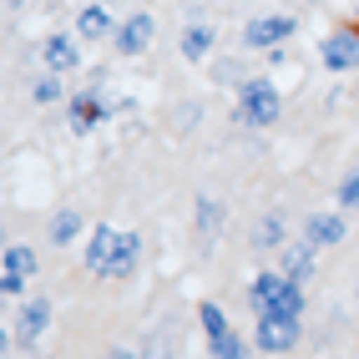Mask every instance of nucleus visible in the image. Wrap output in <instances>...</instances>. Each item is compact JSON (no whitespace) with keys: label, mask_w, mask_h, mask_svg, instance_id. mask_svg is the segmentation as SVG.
Here are the masks:
<instances>
[{"label":"nucleus","mask_w":359,"mask_h":359,"mask_svg":"<svg viewBox=\"0 0 359 359\" xmlns=\"http://www.w3.org/2000/svg\"><path fill=\"white\" fill-rule=\"evenodd\" d=\"M212 41H218L212 20H187V26H182V61H208Z\"/></svg>","instance_id":"obj_14"},{"label":"nucleus","mask_w":359,"mask_h":359,"mask_svg":"<svg viewBox=\"0 0 359 359\" xmlns=\"http://www.w3.org/2000/svg\"><path fill=\"white\" fill-rule=\"evenodd\" d=\"M334 198H339L344 212H359V167H354V172H344V182L334 187Z\"/></svg>","instance_id":"obj_23"},{"label":"nucleus","mask_w":359,"mask_h":359,"mask_svg":"<svg viewBox=\"0 0 359 359\" xmlns=\"http://www.w3.org/2000/svg\"><path fill=\"white\" fill-rule=\"evenodd\" d=\"M248 304H253V314L299 319L304 314V283H294L283 269H258L253 283H248Z\"/></svg>","instance_id":"obj_1"},{"label":"nucleus","mask_w":359,"mask_h":359,"mask_svg":"<svg viewBox=\"0 0 359 359\" xmlns=\"http://www.w3.org/2000/svg\"><path fill=\"white\" fill-rule=\"evenodd\" d=\"M283 61H289V41H283V46H273V51H269V66H283Z\"/></svg>","instance_id":"obj_27"},{"label":"nucleus","mask_w":359,"mask_h":359,"mask_svg":"<svg viewBox=\"0 0 359 359\" xmlns=\"http://www.w3.org/2000/svg\"><path fill=\"white\" fill-rule=\"evenodd\" d=\"M111 111H116V102H102L97 91H81V97H66V122H71V132L76 137H86L97 122H111Z\"/></svg>","instance_id":"obj_7"},{"label":"nucleus","mask_w":359,"mask_h":359,"mask_svg":"<svg viewBox=\"0 0 359 359\" xmlns=\"http://www.w3.org/2000/svg\"><path fill=\"white\" fill-rule=\"evenodd\" d=\"M157 41V20L147 15V11H137V15H127L122 26H116V36H111V46H116V56H142L147 46Z\"/></svg>","instance_id":"obj_8"},{"label":"nucleus","mask_w":359,"mask_h":359,"mask_svg":"<svg viewBox=\"0 0 359 359\" xmlns=\"http://www.w3.org/2000/svg\"><path fill=\"white\" fill-rule=\"evenodd\" d=\"M107 359H142V354H137V344H111Z\"/></svg>","instance_id":"obj_26"},{"label":"nucleus","mask_w":359,"mask_h":359,"mask_svg":"<svg viewBox=\"0 0 359 359\" xmlns=\"http://www.w3.org/2000/svg\"><path fill=\"white\" fill-rule=\"evenodd\" d=\"M294 31H299L294 15H253L243 26V46L248 51H273V46H283Z\"/></svg>","instance_id":"obj_4"},{"label":"nucleus","mask_w":359,"mask_h":359,"mask_svg":"<svg viewBox=\"0 0 359 359\" xmlns=\"http://www.w3.org/2000/svg\"><path fill=\"white\" fill-rule=\"evenodd\" d=\"M6 269H11V273H36V269H41V263H36V248H31V243H11V248H6Z\"/></svg>","instance_id":"obj_21"},{"label":"nucleus","mask_w":359,"mask_h":359,"mask_svg":"<svg viewBox=\"0 0 359 359\" xmlns=\"http://www.w3.org/2000/svg\"><path fill=\"white\" fill-rule=\"evenodd\" d=\"M116 243H122V228H111V223L91 228V238H86V273L107 278L111 273V258H116Z\"/></svg>","instance_id":"obj_9"},{"label":"nucleus","mask_w":359,"mask_h":359,"mask_svg":"<svg viewBox=\"0 0 359 359\" xmlns=\"http://www.w3.org/2000/svg\"><path fill=\"white\" fill-rule=\"evenodd\" d=\"M253 248H258V253H278V248H283V218H278V212L258 218V228H253Z\"/></svg>","instance_id":"obj_18"},{"label":"nucleus","mask_w":359,"mask_h":359,"mask_svg":"<svg viewBox=\"0 0 359 359\" xmlns=\"http://www.w3.org/2000/svg\"><path fill=\"white\" fill-rule=\"evenodd\" d=\"M41 61H46V71H56V76L76 71V66H81V36H66V31L46 36V41H41Z\"/></svg>","instance_id":"obj_10"},{"label":"nucleus","mask_w":359,"mask_h":359,"mask_svg":"<svg viewBox=\"0 0 359 359\" xmlns=\"http://www.w3.org/2000/svg\"><path fill=\"white\" fill-rule=\"evenodd\" d=\"M314 243L309 238H299V243H289V248H278V269L289 273L294 283H309V273H314Z\"/></svg>","instance_id":"obj_12"},{"label":"nucleus","mask_w":359,"mask_h":359,"mask_svg":"<svg viewBox=\"0 0 359 359\" xmlns=\"http://www.w3.org/2000/svg\"><path fill=\"white\" fill-rule=\"evenodd\" d=\"M61 97H66V86H61L56 71H46V76L31 81V102H36V107H51V102H61Z\"/></svg>","instance_id":"obj_20"},{"label":"nucleus","mask_w":359,"mask_h":359,"mask_svg":"<svg viewBox=\"0 0 359 359\" xmlns=\"http://www.w3.org/2000/svg\"><path fill=\"white\" fill-rule=\"evenodd\" d=\"M319 61L334 71V76H349L359 66V31H329L319 41Z\"/></svg>","instance_id":"obj_6"},{"label":"nucleus","mask_w":359,"mask_h":359,"mask_svg":"<svg viewBox=\"0 0 359 359\" xmlns=\"http://www.w3.org/2000/svg\"><path fill=\"white\" fill-rule=\"evenodd\" d=\"M198 324H203L208 339H212V334H223V329H233L228 314H223V304H198Z\"/></svg>","instance_id":"obj_22"},{"label":"nucleus","mask_w":359,"mask_h":359,"mask_svg":"<svg viewBox=\"0 0 359 359\" xmlns=\"http://www.w3.org/2000/svg\"><path fill=\"white\" fill-rule=\"evenodd\" d=\"M223 223H228V208L218 198H198V233H203V243H212V238L223 233Z\"/></svg>","instance_id":"obj_16"},{"label":"nucleus","mask_w":359,"mask_h":359,"mask_svg":"<svg viewBox=\"0 0 359 359\" xmlns=\"http://www.w3.org/2000/svg\"><path fill=\"white\" fill-rule=\"evenodd\" d=\"M51 319H56V304H51V299H26V304H20L15 329H11V344L31 354V349L41 344V334L51 329Z\"/></svg>","instance_id":"obj_3"},{"label":"nucleus","mask_w":359,"mask_h":359,"mask_svg":"<svg viewBox=\"0 0 359 359\" xmlns=\"http://www.w3.org/2000/svg\"><path fill=\"white\" fill-rule=\"evenodd\" d=\"M116 26H122V20H116L107 6H81V15H76V36L81 41H107V36H116Z\"/></svg>","instance_id":"obj_13"},{"label":"nucleus","mask_w":359,"mask_h":359,"mask_svg":"<svg viewBox=\"0 0 359 359\" xmlns=\"http://www.w3.org/2000/svg\"><path fill=\"white\" fill-rule=\"evenodd\" d=\"M208 354H212V359H248V354H253V344L243 339V334L223 329V334H212V339H208Z\"/></svg>","instance_id":"obj_17"},{"label":"nucleus","mask_w":359,"mask_h":359,"mask_svg":"<svg viewBox=\"0 0 359 359\" xmlns=\"http://www.w3.org/2000/svg\"><path fill=\"white\" fill-rule=\"evenodd\" d=\"M344 233H349V223L339 218V212H309V218H304V238H309L314 248L344 243Z\"/></svg>","instance_id":"obj_11"},{"label":"nucleus","mask_w":359,"mask_h":359,"mask_svg":"<svg viewBox=\"0 0 359 359\" xmlns=\"http://www.w3.org/2000/svg\"><path fill=\"white\" fill-rule=\"evenodd\" d=\"M81 238V212H71V208H61L56 218H51V243L56 248H71Z\"/></svg>","instance_id":"obj_19"},{"label":"nucleus","mask_w":359,"mask_h":359,"mask_svg":"<svg viewBox=\"0 0 359 359\" xmlns=\"http://www.w3.org/2000/svg\"><path fill=\"white\" fill-rule=\"evenodd\" d=\"M278 116H283V97H278V86H273L269 76H248V81H238V122H243V127L269 132Z\"/></svg>","instance_id":"obj_2"},{"label":"nucleus","mask_w":359,"mask_h":359,"mask_svg":"<svg viewBox=\"0 0 359 359\" xmlns=\"http://www.w3.org/2000/svg\"><path fill=\"white\" fill-rule=\"evenodd\" d=\"M294 344H299V319L258 314V329H253V349H263V354H289Z\"/></svg>","instance_id":"obj_5"},{"label":"nucleus","mask_w":359,"mask_h":359,"mask_svg":"<svg viewBox=\"0 0 359 359\" xmlns=\"http://www.w3.org/2000/svg\"><path fill=\"white\" fill-rule=\"evenodd\" d=\"M26 278L31 273H11L6 269V273H0V294H6V299H26Z\"/></svg>","instance_id":"obj_24"},{"label":"nucleus","mask_w":359,"mask_h":359,"mask_svg":"<svg viewBox=\"0 0 359 359\" xmlns=\"http://www.w3.org/2000/svg\"><path fill=\"white\" fill-rule=\"evenodd\" d=\"M137 354H142V359H172V344L152 334V339H142V344H137Z\"/></svg>","instance_id":"obj_25"},{"label":"nucleus","mask_w":359,"mask_h":359,"mask_svg":"<svg viewBox=\"0 0 359 359\" xmlns=\"http://www.w3.org/2000/svg\"><path fill=\"white\" fill-rule=\"evenodd\" d=\"M142 263V233H122V243H116V258H111V273L107 278H132Z\"/></svg>","instance_id":"obj_15"}]
</instances>
